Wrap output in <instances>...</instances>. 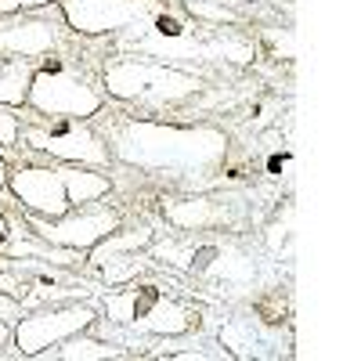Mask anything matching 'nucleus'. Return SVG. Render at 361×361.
I'll use <instances>...</instances> for the list:
<instances>
[{
    "mask_svg": "<svg viewBox=\"0 0 361 361\" xmlns=\"http://www.w3.org/2000/svg\"><path fill=\"white\" fill-rule=\"evenodd\" d=\"M112 163L166 177H209L228 159L231 137L217 123H163V119L116 116L102 134Z\"/></svg>",
    "mask_w": 361,
    "mask_h": 361,
    "instance_id": "f257e3e1",
    "label": "nucleus"
},
{
    "mask_svg": "<svg viewBox=\"0 0 361 361\" xmlns=\"http://www.w3.org/2000/svg\"><path fill=\"white\" fill-rule=\"evenodd\" d=\"M123 37V51L130 54H148V58H163V62H250L253 58V44L238 40V37H224V33H209L199 22L177 15L170 8H159L152 18H145L141 25L127 29Z\"/></svg>",
    "mask_w": 361,
    "mask_h": 361,
    "instance_id": "f03ea898",
    "label": "nucleus"
},
{
    "mask_svg": "<svg viewBox=\"0 0 361 361\" xmlns=\"http://www.w3.org/2000/svg\"><path fill=\"white\" fill-rule=\"evenodd\" d=\"M202 87L206 80L195 69L163 62V58H148V54L119 51L105 58V66H102L105 98H116L123 105H148V109L180 105L192 94H199Z\"/></svg>",
    "mask_w": 361,
    "mask_h": 361,
    "instance_id": "7ed1b4c3",
    "label": "nucleus"
},
{
    "mask_svg": "<svg viewBox=\"0 0 361 361\" xmlns=\"http://www.w3.org/2000/svg\"><path fill=\"white\" fill-rule=\"evenodd\" d=\"M8 188L22 202L25 214L37 217H62L76 206L98 202L112 192V180L102 170L90 166H40V163H18L8 170Z\"/></svg>",
    "mask_w": 361,
    "mask_h": 361,
    "instance_id": "20e7f679",
    "label": "nucleus"
},
{
    "mask_svg": "<svg viewBox=\"0 0 361 361\" xmlns=\"http://www.w3.org/2000/svg\"><path fill=\"white\" fill-rule=\"evenodd\" d=\"M105 90L98 80H90L73 58L44 54V62L33 66L25 87V105L47 119H94L105 109Z\"/></svg>",
    "mask_w": 361,
    "mask_h": 361,
    "instance_id": "39448f33",
    "label": "nucleus"
},
{
    "mask_svg": "<svg viewBox=\"0 0 361 361\" xmlns=\"http://www.w3.org/2000/svg\"><path fill=\"white\" fill-rule=\"evenodd\" d=\"M105 322L134 329L145 336H180L195 325V311L185 300L170 296L163 286L152 282H130L127 289L105 293L102 300Z\"/></svg>",
    "mask_w": 361,
    "mask_h": 361,
    "instance_id": "423d86ee",
    "label": "nucleus"
},
{
    "mask_svg": "<svg viewBox=\"0 0 361 361\" xmlns=\"http://www.w3.org/2000/svg\"><path fill=\"white\" fill-rule=\"evenodd\" d=\"M18 145H25L29 152H44L58 163L90 166V170H109L112 163L105 137L87 119H44V123L18 127Z\"/></svg>",
    "mask_w": 361,
    "mask_h": 361,
    "instance_id": "0eeeda50",
    "label": "nucleus"
},
{
    "mask_svg": "<svg viewBox=\"0 0 361 361\" xmlns=\"http://www.w3.org/2000/svg\"><path fill=\"white\" fill-rule=\"evenodd\" d=\"M98 322V307L94 304H80V300H69V304H40L37 311H29L25 318H18L15 325V347L25 357H40L47 347L62 343L83 329H90Z\"/></svg>",
    "mask_w": 361,
    "mask_h": 361,
    "instance_id": "6e6552de",
    "label": "nucleus"
},
{
    "mask_svg": "<svg viewBox=\"0 0 361 361\" xmlns=\"http://www.w3.org/2000/svg\"><path fill=\"white\" fill-rule=\"evenodd\" d=\"M159 8H166L163 0H58V11L76 37L127 33Z\"/></svg>",
    "mask_w": 361,
    "mask_h": 361,
    "instance_id": "1a4fd4ad",
    "label": "nucleus"
},
{
    "mask_svg": "<svg viewBox=\"0 0 361 361\" xmlns=\"http://www.w3.org/2000/svg\"><path fill=\"white\" fill-rule=\"evenodd\" d=\"M0 293L11 296L15 304H51L54 296H73V293H90L76 275L62 271V264H44V260H11L0 257Z\"/></svg>",
    "mask_w": 361,
    "mask_h": 361,
    "instance_id": "9d476101",
    "label": "nucleus"
},
{
    "mask_svg": "<svg viewBox=\"0 0 361 361\" xmlns=\"http://www.w3.org/2000/svg\"><path fill=\"white\" fill-rule=\"evenodd\" d=\"M25 228L37 231L40 238H47L51 246H66V250L87 253L98 238H105L109 231L119 228V214L109 209V206L87 202V206H76V209H69V214H62V217H37V214H29Z\"/></svg>",
    "mask_w": 361,
    "mask_h": 361,
    "instance_id": "9b49d317",
    "label": "nucleus"
},
{
    "mask_svg": "<svg viewBox=\"0 0 361 361\" xmlns=\"http://www.w3.org/2000/svg\"><path fill=\"white\" fill-rule=\"evenodd\" d=\"M148 243H152V228H137V231L116 228L87 250V260L105 282H130L145 267V257H137V250H145Z\"/></svg>",
    "mask_w": 361,
    "mask_h": 361,
    "instance_id": "f8f14e48",
    "label": "nucleus"
},
{
    "mask_svg": "<svg viewBox=\"0 0 361 361\" xmlns=\"http://www.w3.org/2000/svg\"><path fill=\"white\" fill-rule=\"evenodd\" d=\"M62 40H66V29H58L51 18H37V15H15L0 25V54L29 58V62L58 51Z\"/></svg>",
    "mask_w": 361,
    "mask_h": 361,
    "instance_id": "ddd939ff",
    "label": "nucleus"
},
{
    "mask_svg": "<svg viewBox=\"0 0 361 361\" xmlns=\"http://www.w3.org/2000/svg\"><path fill=\"white\" fill-rule=\"evenodd\" d=\"M0 257H11V260H44V264H80V250H66V246H51L47 238H40L37 231H15L8 235V243L0 246Z\"/></svg>",
    "mask_w": 361,
    "mask_h": 361,
    "instance_id": "4468645a",
    "label": "nucleus"
},
{
    "mask_svg": "<svg viewBox=\"0 0 361 361\" xmlns=\"http://www.w3.org/2000/svg\"><path fill=\"white\" fill-rule=\"evenodd\" d=\"M163 217L173 228H185V231H206L224 221V209L217 206V199H177L163 206Z\"/></svg>",
    "mask_w": 361,
    "mask_h": 361,
    "instance_id": "2eb2a0df",
    "label": "nucleus"
},
{
    "mask_svg": "<svg viewBox=\"0 0 361 361\" xmlns=\"http://www.w3.org/2000/svg\"><path fill=\"white\" fill-rule=\"evenodd\" d=\"M40 357H62V361H105V357H127L123 347H116V343H105L98 336H87V329L62 343H54L47 347Z\"/></svg>",
    "mask_w": 361,
    "mask_h": 361,
    "instance_id": "dca6fc26",
    "label": "nucleus"
},
{
    "mask_svg": "<svg viewBox=\"0 0 361 361\" xmlns=\"http://www.w3.org/2000/svg\"><path fill=\"white\" fill-rule=\"evenodd\" d=\"M33 76V62L29 58H11L0 54V105L22 109L25 105V87Z\"/></svg>",
    "mask_w": 361,
    "mask_h": 361,
    "instance_id": "f3484780",
    "label": "nucleus"
},
{
    "mask_svg": "<svg viewBox=\"0 0 361 361\" xmlns=\"http://www.w3.org/2000/svg\"><path fill=\"white\" fill-rule=\"evenodd\" d=\"M185 8L195 22H209V25L238 22V11H231L228 4H217V0H185Z\"/></svg>",
    "mask_w": 361,
    "mask_h": 361,
    "instance_id": "a211bd4d",
    "label": "nucleus"
},
{
    "mask_svg": "<svg viewBox=\"0 0 361 361\" xmlns=\"http://www.w3.org/2000/svg\"><path fill=\"white\" fill-rule=\"evenodd\" d=\"M18 116H15V109H8V105H0V148H11V145H18Z\"/></svg>",
    "mask_w": 361,
    "mask_h": 361,
    "instance_id": "6ab92c4d",
    "label": "nucleus"
},
{
    "mask_svg": "<svg viewBox=\"0 0 361 361\" xmlns=\"http://www.w3.org/2000/svg\"><path fill=\"white\" fill-rule=\"evenodd\" d=\"M44 4H58V0H0V18H15L22 11H33Z\"/></svg>",
    "mask_w": 361,
    "mask_h": 361,
    "instance_id": "aec40b11",
    "label": "nucleus"
},
{
    "mask_svg": "<svg viewBox=\"0 0 361 361\" xmlns=\"http://www.w3.org/2000/svg\"><path fill=\"white\" fill-rule=\"evenodd\" d=\"M11 336H15V329H11L4 318H0V350H4V347L11 343Z\"/></svg>",
    "mask_w": 361,
    "mask_h": 361,
    "instance_id": "412c9836",
    "label": "nucleus"
},
{
    "mask_svg": "<svg viewBox=\"0 0 361 361\" xmlns=\"http://www.w3.org/2000/svg\"><path fill=\"white\" fill-rule=\"evenodd\" d=\"M11 228H15V224H11V217H8V214H0V246L8 243V235H11Z\"/></svg>",
    "mask_w": 361,
    "mask_h": 361,
    "instance_id": "4be33fe9",
    "label": "nucleus"
},
{
    "mask_svg": "<svg viewBox=\"0 0 361 361\" xmlns=\"http://www.w3.org/2000/svg\"><path fill=\"white\" fill-rule=\"evenodd\" d=\"M8 188V163H4V156H0V192Z\"/></svg>",
    "mask_w": 361,
    "mask_h": 361,
    "instance_id": "5701e85b",
    "label": "nucleus"
}]
</instances>
